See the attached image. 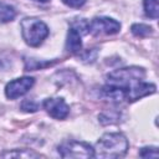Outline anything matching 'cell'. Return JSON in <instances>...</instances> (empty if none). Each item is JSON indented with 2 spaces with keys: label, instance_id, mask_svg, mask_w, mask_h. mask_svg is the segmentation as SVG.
Instances as JSON below:
<instances>
[{
  "label": "cell",
  "instance_id": "cell-7",
  "mask_svg": "<svg viewBox=\"0 0 159 159\" xmlns=\"http://www.w3.org/2000/svg\"><path fill=\"white\" fill-rule=\"evenodd\" d=\"M42 106L46 112L56 119H65L70 113V107L63 98H47L43 101Z\"/></svg>",
  "mask_w": 159,
  "mask_h": 159
},
{
  "label": "cell",
  "instance_id": "cell-13",
  "mask_svg": "<svg viewBox=\"0 0 159 159\" xmlns=\"http://www.w3.org/2000/svg\"><path fill=\"white\" fill-rule=\"evenodd\" d=\"M139 155H140L142 158H158V157H159L158 148H155V147L142 148V150L139 152Z\"/></svg>",
  "mask_w": 159,
  "mask_h": 159
},
{
  "label": "cell",
  "instance_id": "cell-8",
  "mask_svg": "<svg viewBox=\"0 0 159 159\" xmlns=\"http://www.w3.org/2000/svg\"><path fill=\"white\" fill-rule=\"evenodd\" d=\"M81 34L75 30L73 27H70L67 32V40H66V50L71 53H77L82 48V41H81Z\"/></svg>",
  "mask_w": 159,
  "mask_h": 159
},
{
  "label": "cell",
  "instance_id": "cell-4",
  "mask_svg": "<svg viewBox=\"0 0 159 159\" xmlns=\"http://www.w3.org/2000/svg\"><path fill=\"white\" fill-rule=\"evenodd\" d=\"M58 154L62 158H92L94 157L93 148L84 142H65L58 145Z\"/></svg>",
  "mask_w": 159,
  "mask_h": 159
},
{
  "label": "cell",
  "instance_id": "cell-6",
  "mask_svg": "<svg viewBox=\"0 0 159 159\" xmlns=\"http://www.w3.org/2000/svg\"><path fill=\"white\" fill-rule=\"evenodd\" d=\"M35 80L32 77H21L10 81L5 87V94L10 99H16L24 96L34 86Z\"/></svg>",
  "mask_w": 159,
  "mask_h": 159
},
{
  "label": "cell",
  "instance_id": "cell-3",
  "mask_svg": "<svg viewBox=\"0 0 159 159\" xmlns=\"http://www.w3.org/2000/svg\"><path fill=\"white\" fill-rule=\"evenodd\" d=\"M21 34L29 46L37 47L48 36V27L39 19L26 17L21 21Z\"/></svg>",
  "mask_w": 159,
  "mask_h": 159
},
{
  "label": "cell",
  "instance_id": "cell-9",
  "mask_svg": "<svg viewBox=\"0 0 159 159\" xmlns=\"http://www.w3.org/2000/svg\"><path fill=\"white\" fill-rule=\"evenodd\" d=\"M15 16H16L15 9L11 5L0 1V24L9 22V21L14 20Z\"/></svg>",
  "mask_w": 159,
  "mask_h": 159
},
{
  "label": "cell",
  "instance_id": "cell-14",
  "mask_svg": "<svg viewBox=\"0 0 159 159\" xmlns=\"http://www.w3.org/2000/svg\"><path fill=\"white\" fill-rule=\"evenodd\" d=\"M21 109L25 111V112H36V111L39 109V104H37L36 102H34V101L27 99V101H24V102H22Z\"/></svg>",
  "mask_w": 159,
  "mask_h": 159
},
{
  "label": "cell",
  "instance_id": "cell-16",
  "mask_svg": "<svg viewBox=\"0 0 159 159\" xmlns=\"http://www.w3.org/2000/svg\"><path fill=\"white\" fill-rule=\"evenodd\" d=\"M36 1H41V2H47L48 0H36Z\"/></svg>",
  "mask_w": 159,
  "mask_h": 159
},
{
  "label": "cell",
  "instance_id": "cell-12",
  "mask_svg": "<svg viewBox=\"0 0 159 159\" xmlns=\"http://www.w3.org/2000/svg\"><path fill=\"white\" fill-rule=\"evenodd\" d=\"M1 157L4 158H12V157H16V158H39L40 155L37 153H34L31 150H27V149H22V150H14V152H7V153H4L1 154Z\"/></svg>",
  "mask_w": 159,
  "mask_h": 159
},
{
  "label": "cell",
  "instance_id": "cell-15",
  "mask_svg": "<svg viewBox=\"0 0 159 159\" xmlns=\"http://www.w3.org/2000/svg\"><path fill=\"white\" fill-rule=\"evenodd\" d=\"M87 0H62V2L70 7H73V9H77V7H81L84 5Z\"/></svg>",
  "mask_w": 159,
  "mask_h": 159
},
{
  "label": "cell",
  "instance_id": "cell-11",
  "mask_svg": "<svg viewBox=\"0 0 159 159\" xmlns=\"http://www.w3.org/2000/svg\"><path fill=\"white\" fill-rule=\"evenodd\" d=\"M130 30H132V34L137 37H145L153 32L152 27L148 25H144V24H134V25H132Z\"/></svg>",
  "mask_w": 159,
  "mask_h": 159
},
{
  "label": "cell",
  "instance_id": "cell-5",
  "mask_svg": "<svg viewBox=\"0 0 159 159\" xmlns=\"http://www.w3.org/2000/svg\"><path fill=\"white\" fill-rule=\"evenodd\" d=\"M120 30V24L111 17H94L88 25V32L94 36L114 35Z\"/></svg>",
  "mask_w": 159,
  "mask_h": 159
},
{
  "label": "cell",
  "instance_id": "cell-10",
  "mask_svg": "<svg viewBox=\"0 0 159 159\" xmlns=\"http://www.w3.org/2000/svg\"><path fill=\"white\" fill-rule=\"evenodd\" d=\"M144 5V11L145 15L150 19H158V14H159V5H158V0H144L143 1Z\"/></svg>",
  "mask_w": 159,
  "mask_h": 159
},
{
  "label": "cell",
  "instance_id": "cell-2",
  "mask_svg": "<svg viewBox=\"0 0 159 159\" xmlns=\"http://www.w3.org/2000/svg\"><path fill=\"white\" fill-rule=\"evenodd\" d=\"M145 77V71L140 67H128L120 68L111 72L107 76V84H112L119 87L125 91V94L135 83L143 81Z\"/></svg>",
  "mask_w": 159,
  "mask_h": 159
},
{
  "label": "cell",
  "instance_id": "cell-1",
  "mask_svg": "<svg viewBox=\"0 0 159 159\" xmlns=\"http://www.w3.org/2000/svg\"><path fill=\"white\" fill-rule=\"evenodd\" d=\"M97 158H122L128 150V140L122 133H106L93 148Z\"/></svg>",
  "mask_w": 159,
  "mask_h": 159
}]
</instances>
